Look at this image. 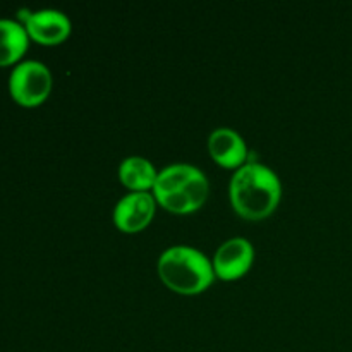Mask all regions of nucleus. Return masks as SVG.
<instances>
[{
	"label": "nucleus",
	"mask_w": 352,
	"mask_h": 352,
	"mask_svg": "<svg viewBox=\"0 0 352 352\" xmlns=\"http://www.w3.org/2000/svg\"><path fill=\"white\" fill-rule=\"evenodd\" d=\"M229 196L234 210L241 217L261 220L270 215L280 201V179L267 165L246 162L230 179Z\"/></svg>",
	"instance_id": "1"
},
{
	"label": "nucleus",
	"mask_w": 352,
	"mask_h": 352,
	"mask_svg": "<svg viewBox=\"0 0 352 352\" xmlns=\"http://www.w3.org/2000/svg\"><path fill=\"white\" fill-rule=\"evenodd\" d=\"M162 282L179 294H198L206 291L217 277L213 263L205 253L191 246H170L158 258Z\"/></svg>",
	"instance_id": "2"
},
{
	"label": "nucleus",
	"mask_w": 352,
	"mask_h": 352,
	"mask_svg": "<svg viewBox=\"0 0 352 352\" xmlns=\"http://www.w3.org/2000/svg\"><path fill=\"white\" fill-rule=\"evenodd\" d=\"M9 91L19 105H40L52 91L50 69L38 60L19 62L9 76Z\"/></svg>",
	"instance_id": "3"
},
{
	"label": "nucleus",
	"mask_w": 352,
	"mask_h": 352,
	"mask_svg": "<svg viewBox=\"0 0 352 352\" xmlns=\"http://www.w3.org/2000/svg\"><path fill=\"white\" fill-rule=\"evenodd\" d=\"M28 36L41 45H58L71 34V21L62 10L41 9L21 12Z\"/></svg>",
	"instance_id": "4"
},
{
	"label": "nucleus",
	"mask_w": 352,
	"mask_h": 352,
	"mask_svg": "<svg viewBox=\"0 0 352 352\" xmlns=\"http://www.w3.org/2000/svg\"><path fill=\"white\" fill-rule=\"evenodd\" d=\"M254 260V248L244 237H232L217 250L213 270L222 280H236L248 274Z\"/></svg>",
	"instance_id": "5"
},
{
	"label": "nucleus",
	"mask_w": 352,
	"mask_h": 352,
	"mask_svg": "<svg viewBox=\"0 0 352 352\" xmlns=\"http://www.w3.org/2000/svg\"><path fill=\"white\" fill-rule=\"evenodd\" d=\"M157 199L150 192H129L117 201L113 222L122 232H138L151 222Z\"/></svg>",
	"instance_id": "6"
},
{
	"label": "nucleus",
	"mask_w": 352,
	"mask_h": 352,
	"mask_svg": "<svg viewBox=\"0 0 352 352\" xmlns=\"http://www.w3.org/2000/svg\"><path fill=\"white\" fill-rule=\"evenodd\" d=\"M208 150L213 160L226 168L243 167L248 158V146L241 134L230 127H219L208 138Z\"/></svg>",
	"instance_id": "7"
},
{
	"label": "nucleus",
	"mask_w": 352,
	"mask_h": 352,
	"mask_svg": "<svg viewBox=\"0 0 352 352\" xmlns=\"http://www.w3.org/2000/svg\"><path fill=\"white\" fill-rule=\"evenodd\" d=\"M208 179H206V175L199 170L182 189L168 192V195L158 196V198L155 199H157L164 208H167L168 212L191 213L195 212V210L201 208L203 203L208 198Z\"/></svg>",
	"instance_id": "8"
},
{
	"label": "nucleus",
	"mask_w": 352,
	"mask_h": 352,
	"mask_svg": "<svg viewBox=\"0 0 352 352\" xmlns=\"http://www.w3.org/2000/svg\"><path fill=\"white\" fill-rule=\"evenodd\" d=\"M30 36L23 23L0 19V65L16 64L28 50Z\"/></svg>",
	"instance_id": "9"
},
{
	"label": "nucleus",
	"mask_w": 352,
	"mask_h": 352,
	"mask_svg": "<svg viewBox=\"0 0 352 352\" xmlns=\"http://www.w3.org/2000/svg\"><path fill=\"white\" fill-rule=\"evenodd\" d=\"M158 172L153 164L143 157H127L119 165V179L133 192H146L153 189Z\"/></svg>",
	"instance_id": "10"
}]
</instances>
